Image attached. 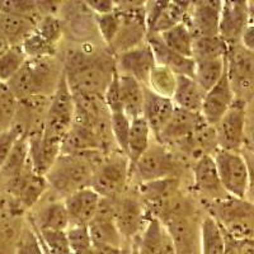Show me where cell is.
<instances>
[{
	"label": "cell",
	"instance_id": "cell-1",
	"mask_svg": "<svg viewBox=\"0 0 254 254\" xmlns=\"http://www.w3.org/2000/svg\"><path fill=\"white\" fill-rule=\"evenodd\" d=\"M64 72L72 93L103 95L115 78L116 60L112 54L95 49H74L66 52Z\"/></svg>",
	"mask_w": 254,
	"mask_h": 254
},
{
	"label": "cell",
	"instance_id": "cell-2",
	"mask_svg": "<svg viewBox=\"0 0 254 254\" xmlns=\"http://www.w3.org/2000/svg\"><path fill=\"white\" fill-rule=\"evenodd\" d=\"M106 156L101 150L61 154L45 177L50 187L66 198L76 190L89 187L95 169L103 163Z\"/></svg>",
	"mask_w": 254,
	"mask_h": 254
},
{
	"label": "cell",
	"instance_id": "cell-3",
	"mask_svg": "<svg viewBox=\"0 0 254 254\" xmlns=\"http://www.w3.org/2000/svg\"><path fill=\"white\" fill-rule=\"evenodd\" d=\"M63 74L64 66L59 64L55 56L28 59L6 85L18 101L35 95L51 97L55 93Z\"/></svg>",
	"mask_w": 254,
	"mask_h": 254
},
{
	"label": "cell",
	"instance_id": "cell-4",
	"mask_svg": "<svg viewBox=\"0 0 254 254\" xmlns=\"http://www.w3.org/2000/svg\"><path fill=\"white\" fill-rule=\"evenodd\" d=\"M207 214L215 217L222 230L235 239H254V202L249 198L228 197L210 201Z\"/></svg>",
	"mask_w": 254,
	"mask_h": 254
},
{
	"label": "cell",
	"instance_id": "cell-5",
	"mask_svg": "<svg viewBox=\"0 0 254 254\" xmlns=\"http://www.w3.org/2000/svg\"><path fill=\"white\" fill-rule=\"evenodd\" d=\"M130 176L128 158L120 151L112 153L95 169L89 187L103 198H117L124 192Z\"/></svg>",
	"mask_w": 254,
	"mask_h": 254
},
{
	"label": "cell",
	"instance_id": "cell-6",
	"mask_svg": "<svg viewBox=\"0 0 254 254\" xmlns=\"http://www.w3.org/2000/svg\"><path fill=\"white\" fill-rule=\"evenodd\" d=\"M179 171L181 164L176 154L172 153L168 146L155 140L137 160L131 174H135L140 183H142L165 178H178L177 174Z\"/></svg>",
	"mask_w": 254,
	"mask_h": 254
},
{
	"label": "cell",
	"instance_id": "cell-7",
	"mask_svg": "<svg viewBox=\"0 0 254 254\" xmlns=\"http://www.w3.org/2000/svg\"><path fill=\"white\" fill-rule=\"evenodd\" d=\"M212 156L226 193L235 198H248L249 171L242 151L239 153L217 149Z\"/></svg>",
	"mask_w": 254,
	"mask_h": 254
},
{
	"label": "cell",
	"instance_id": "cell-8",
	"mask_svg": "<svg viewBox=\"0 0 254 254\" xmlns=\"http://www.w3.org/2000/svg\"><path fill=\"white\" fill-rule=\"evenodd\" d=\"M75 108L74 95L64 72L55 93L51 97V103L45 122V135L55 136L64 140L74 124Z\"/></svg>",
	"mask_w": 254,
	"mask_h": 254
},
{
	"label": "cell",
	"instance_id": "cell-9",
	"mask_svg": "<svg viewBox=\"0 0 254 254\" xmlns=\"http://www.w3.org/2000/svg\"><path fill=\"white\" fill-rule=\"evenodd\" d=\"M226 69L235 99L248 102L254 94V54L239 44L229 46Z\"/></svg>",
	"mask_w": 254,
	"mask_h": 254
},
{
	"label": "cell",
	"instance_id": "cell-10",
	"mask_svg": "<svg viewBox=\"0 0 254 254\" xmlns=\"http://www.w3.org/2000/svg\"><path fill=\"white\" fill-rule=\"evenodd\" d=\"M247 122V103L235 99L230 110L215 125L219 149L240 153L246 146Z\"/></svg>",
	"mask_w": 254,
	"mask_h": 254
},
{
	"label": "cell",
	"instance_id": "cell-11",
	"mask_svg": "<svg viewBox=\"0 0 254 254\" xmlns=\"http://www.w3.org/2000/svg\"><path fill=\"white\" fill-rule=\"evenodd\" d=\"M201 220L197 215H190L163 222L177 254H201Z\"/></svg>",
	"mask_w": 254,
	"mask_h": 254
},
{
	"label": "cell",
	"instance_id": "cell-12",
	"mask_svg": "<svg viewBox=\"0 0 254 254\" xmlns=\"http://www.w3.org/2000/svg\"><path fill=\"white\" fill-rule=\"evenodd\" d=\"M249 1L246 0H228L222 1L220 15L219 36L228 46L239 44L244 29L252 23Z\"/></svg>",
	"mask_w": 254,
	"mask_h": 254
},
{
	"label": "cell",
	"instance_id": "cell-13",
	"mask_svg": "<svg viewBox=\"0 0 254 254\" xmlns=\"http://www.w3.org/2000/svg\"><path fill=\"white\" fill-rule=\"evenodd\" d=\"M222 1H193L190 4L186 23L194 38L219 36Z\"/></svg>",
	"mask_w": 254,
	"mask_h": 254
},
{
	"label": "cell",
	"instance_id": "cell-14",
	"mask_svg": "<svg viewBox=\"0 0 254 254\" xmlns=\"http://www.w3.org/2000/svg\"><path fill=\"white\" fill-rule=\"evenodd\" d=\"M119 198V197H117ZM146 207L139 198L125 196L116 199L115 221L125 240H131L146 226Z\"/></svg>",
	"mask_w": 254,
	"mask_h": 254
},
{
	"label": "cell",
	"instance_id": "cell-15",
	"mask_svg": "<svg viewBox=\"0 0 254 254\" xmlns=\"http://www.w3.org/2000/svg\"><path fill=\"white\" fill-rule=\"evenodd\" d=\"M116 69L121 75H128L146 85L151 70L156 65L153 51L147 42L115 56Z\"/></svg>",
	"mask_w": 254,
	"mask_h": 254
},
{
	"label": "cell",
	"instance_id": "cell-16",
	"mask_svg": "<svg viewBox=\"0 0 254 254\" xmlns=\"http://www.w3.org/2000/svg\"><path fill=\"white\" fill-rule=\"evenodd\" d=\"M192 171H193L194 188L206 198L210 201H220L231 197L222 187L216 163L211 154H205L197 159Z\"/></svg>",
	"mask_w": 254,
	"mask_h": 254
},
{
	"label": "cell",
	"instance_id": "cell-17",
	"mask_svg": "<svg viewBox=\"0 0 254 254\" xmlns=\"http://www.w3.org/2000/svg\"><path fill=\"white\" fill-rule=\"evenodd\" d=\"M235 102L234 90L231 88L228 76V69L221 78V80L211 90H208L203 99L201 115L206 124L215 126L224 117L226 112Z\"/></svg>",
	"mask_w": 254,
	"mask_h": 254
},
{
	"label": "cell",
	"instance_id": "cell-18",
	"mask_svg": "<svg viewBox=\"0 0 254 254\" xmlns=\"http://www.w3.org/2000/svg\"><path fill=\"white\" fill-rule=\"evenodd\" d=\"M205 122L202 115L199 112H190V111L176 107L172 119L155 140L165 146L177 145L190 137L196 132L197 128Z\"/></svg>",
	"mask_w": 254,
	"mask_h": 254
},
{
	"label": "cell",
	"instance_id": "cell-19",
	"mask_svg": "<svg viewBox=\"0 0 254 254\" xmlns=\"http://www.w3.org/2000/svg\"><path fill=\"white\" fill-rule=\"evenodd\" d=\"M102 197L93 188L85 187L64 198L71 225H88L95 217Z\"/></svg>",
	"mask_w": 254,
	"mask_h": 254
},
{
	"label": "cell",
	"instance_id": "cell-20",
	"mask_svg": "<svg viewBox=\"0 0 254 254\" xmlns=\"http://www.w3.org/2000/svg\"><path fill=\"white\" fill-rule=\"evenodd\" d=\"M146 42L153 51L156 65L165 66L176 74V75H185L194 78V67L196 63L192 58H185L178 55L172 50L168 49L160 38V35L156 33H147Z\"/></svg>",
	"mask_w": 254,
	"mask_h": 254
},
{
	"label": "cell",
	"instance_id": "cell-21",
	"mask_svg": "<svg viewBox=\"0 0 254 254\" xmlns=\"http://www.w3.org/2000/svg\"><path fill=\"white\" fill-rule=\"evenodd\" d=\"M144 119L146 120L151 133L156 139L172 119L176 111V104L173 99L156 94L147 87L144 88Z\"/></svg>",
	"mask_w": 254,
	"mask_h": 254
},
{
	"label": "cell",
	"instance_id": "cell-22",
	"mask_svg": "<svg viewBox=\"0 0 254 254\" xmlns=\"http://www.w3.org/2000/svg\"><path fill=\"white\" fill-rule=\"evenodd\" d=\"M120 78V90H121V101L125 115L133 121L136 119L144 117V102L145 93L140 81L128 75H121Z\"/></svg>",
	"mask_w": 254,
	"mask_h": 254
},
{
	"label": "cell",
	"instance_id": "cell-23",
	"mask_svg": "<svg viewBox=\"0 0 254 254\" xmlns=\"http://www.w3.org/2000/svg\"><path fill=\"white\" fill-rule=\"evenodd\" d=\"M93 246L112 247L124 249L125 239L116 225L115 216L95 215L94 219L88 224Z\"/></svg>",
	"mask_w": 254,
	"mask_h": 254
},
{
	"label": "cell",
	"instance_id": "cell-24",
	"mask_svg": "<svg viewBox=\"0 0 254 254\" xmlns=\"http://www.w3.org/2000/svg\"><path fill=\"white\" fill-rule=\"evenodd\" d=\"M205 95L206 92L199 87L193 78L177 75L176 92L172 98L177 108L201 113Z\"/></svg>",
	"mask_w": 254,
	"mask_h": 254
},
{
	"label": "cell",
	"instance_id": "cell-25",
	"mask_svg": "<svg viewBox=\"0 0 254 254\" xmlns=\"http://www.w3.org/2000/svg\"><path fill=\"white\" fill-rule=\"evenodd\" d=\"M31 221L38 230H67L71 226L64 199L46 203Z\"/></svg>",
	"mask_w": 254,
	"mask_h": 254
},
{
	"label": "cell",
	"instance_id": "cell-26",
	"mask_svg": "<svg viewBox=\"0 0 254 254\" xmlns=\"http://www.w3.org/2000/svg\"><path fill=\"white\" fill-rule=\"evenodd\" d=\"M38 20L22 15L0 13V29L10 46H20L36 31Z\"/></svg>",
	"mask_w": 254,
	"mask_h": 254
},
{
	"label": "cell",
	"instance_id": "cell-27",
	"mask_svg": "<svg viewBox=\"0 0 254 254\" xmlns=\"http://www.w3.org/2000/svg\"><path fill=\"white\" fill-rule=\"evenodd\" d=\"M151 130L144 117L131 121L130 136H128V146H127V158L130 162V171L137 163L145 151L151 144Z\"/></svg>",
	"mask_w": 254,
	"mask_h": 254
},
{
	"label": "cell",
	"instance_id": "cell-28",
	"mask_svg": "<svg viewBox=\"0 0 254 254\" xmlns=\"http://www.w3.org/2000/svg\"><path fill=\"white\" fill-rule=\"evenodd\" d=\"M225 235L215 217L206 214L201 220V254H224Z\"/></svg>",
	"mask_w": 254,
	"mask_h": 254
},
{
	"label": "cell",
	"instance_id": "cell-29",
	"mask_svg": "<svg viewBox=\"0 0 254 254\" xmlns=\"http://www.w3.org/2000/svg\"><path fill=\"white\" fill-rule=\"evenodd\" d=\"M194 63H196V67H194L193 79L206 93L221 80L226 71V56L194 61Z\"/></svg>",
	"mask_w": 254,
	"mask_h": 254
},
{
	"label": "cell",
	"instance_id": "cell-30",
	"mask_svg": "<svg viewBox=\"0 0 254 254\" xmlns=\"http://www.w3.org/2000/svg\"><path fill=\"white\" fill-rule=\"evenodd\" d=\"M29 164V141L26 135L20 136L17 144L13 147L12 153L8 156L6 162L0 168V177L5 178L6 182L17 178L23 173Z\"/></svg>",
	"mask_w": 254,
	"mask_h": 254
},
{
	"label": "cell",
	"instance_id": "cell-31",
	"mask_svg": "<svg viewBox=\"0 0 254 254\" xmlns=\"http://www.w3.org/2000/svg\"><path fill=\"white\" fill-rule=\"evenodd\" d=\"M178 188V178H165L140 183L137 186V192L145 202H149V205H155L179 192Z\"/></svg>",
	"mask_w": 254,
	"mask_h": 254
},
{
	"label": "cell",
	"instance_id": "cell-32",
	"mask_svg": "<svg viewBox=\"0 0 254 254\" xmlns=\"http://www.w3.org/2000/svg\"><path fill=\"white\" fill-rule=\"evenodd\" d=\"M160 38L165 44V46L173 52L185 56V58H192L194 37L186 22L177 24V26L160 33Z\"/></svg>",
	"mask_w": 254,
	"mask_h": 254
},
{
	"label": "cell",
	"instance_id": "cell-33",
	"mask_svg": "<svg viewBox=\"0 0 254 254\" xmlns=\"http://www.w3.org/2000/svg\"><path fill=\"white\" fill-rule=\"evenodd\" d=\"M229 46L220 36L194 38L192 59L194 61L208 60V59L225 58L228 55Z\"/></svg>",
	"mask_w": 254,
	"mask_h": 254
},
{
	"label": "cell",
	"instance_id": "cell-34",
	"mask_svg": "<svg viewBox=\"0 0 254 254\" xmlns=\"http://www.w3.org/2000/svg\"><path fill=\"white\" fill-rule=\"evenodd\" d=\"M164 234L165 228L163 222L158 217L149 216L139 242L137 254H158Z\"/></svg>",
	"mask_w": 254,
	"mask_h": 254
},
{
	"label": "cell",
	"instance_id": "cell-35",
	"mask_svg": "<svg viewBox=\"0 0 254 254\" xmlns=\"http://www.w3.org/2000/svg\"><path fill=\"white\" fill-rule=\"evenodd\" d=\"M156 94L165 97V98H173L177 87V75L172 70L165 66L155 65L151 70L147 84L145 85Z\"/></svg>",
	"mask_w": 254,
	"mask_h": 254
},
{
	"label": "cell",
	"instance_id": "cell-36",
	"mask_svg": "<svg viewBox=\"0 0 254 254\" xmlns=\"http://www.w3.org/2000/svg\"><path fill=\"white\" fill-rule=\"evenodd\" d=\"M28 60L20 46H13L0 56V83H8Z\"/></svg>",
	"mask_w": 254,
	"mask_h": 254
},
{
	"label": "cell",
	"instance_id": "cell-37",
	"mask_svg": "<svg viewBox=\"0 0 254 254\" xmlns=\"http://www.w3.org/2000/svg\"><path fill=\"white\" fill-rule=\"evenodd\" d=\"M14 254H45L42 243L31 219L23 224V228L15 242Z\"/></svg>",
	"mask_w": 254,
	"mask_h": 254
},
{
	"label": "cell",
	"instance_id": "cell-38",
	"mask_svg": "<svg viewBox=\"0 0 254 254\" xmlns=\"http://www.w3.org/2000/svg\"><path fill=\"white\" fill-rule=\"evenodd\" d=\"M17 108L18 99L5 83H0V132L13 126Z\"/></svg>",
	"mask_w": 254,
	"mask_h": 254
},
{
	"label": "cell",
	"instance_id": "cell-39",
	"mask_svg": "<svg viewBox=\"0 0 254 254\" xmlns=\"http://www.w3.org/2000/svg\"><path fill=\"white\" fill-rule=\"evenodd\" d=\"M33 224V222H32ZM37 230L41 242L51 254H71L66 230Z\"/></svg>",
	"mask_w": 254,
	"mask_h": 254
},
{
	"label": "cell",
	"instance_id": "cell-40",
	"mask_svg": "<svg viewBox=\"0 0 254 254\" xmlns=\"http://www.w3.org/2000/svg\"><path fill=\"white\" fill-rule=\"evenodd\" d=\"M131 120L125 115V112L112 113L111 115V131L113 140L120 153L127 156V146H128V136H130Z\"/></svg>",
	"mask_w": 254,
	"mask_h": 254
},
{
	"label": "cell",
	"instance_id": "cell-41",
	"mask_svg": "<svg viewBox=\"0 0 254 254\" xmlns=\"http://www.w3.org/2000/svg\"><path fill=\"white\" fill-rule=\"evenodd\" d=\"M20 47L26 54L27 59H44L55 55V46L49 44L36 31L23 41V44L20 45Z\"/></svg>",
	"mask_w": 254,
	"mask_h": 254
},
{
	"label": "cell",
	"instance_id": "cell-42",
	"mask_svg": "<svg viewBox=\"0 0 254 254\" xmlns=\"http://www.w3.org/2000/svg\"><path fill=\"white\" fill-rule=\"evenodd\" d=\"M95 26L98 29L99 35L102 36L103 41L108 47L113 42L122 24V15L119 10L104 15H94Z\"/></svg>",
	"mask_w": 254,
	"mask_h": 254
},
{
	"label": "cell",
	"instance_id": "cell-43",
	"mask_svg": "<svg viewBox=\"0 0 254 254\" xmlns=\"http://www.w3.org/2000/svg\"><path fill=\"white\" fill-rule=\"evenodd\" d=\"M36 32L52 46H56V44L64 36V23L56 15H42L37 22Z\"/></svg>",
	"mask_w": 254,
	"mask_h": 254
},
{
	"label": "cell",
	"instance_id": "cell-44",
	"mask_svg": "<svg viewBox=\"0 0 254 254\" xmlns=\"http://www.w3.org/2000/svg\"><path fill=\"white\" fill-rule=\"evenodd\" d=\"M71 254H87L93 248L88 225H71L66 230Z\"/></svg>",
	"mask_w": 254,
	"mask_h": 254
},
{
	"label": "cell",
	"instance_id": "cell-45",
	"mask_svg": "<svg viewBox=\"0 0 254 254\" xmlns=\"http://www.w3.org/2000/svg\"><path fill=\"white\" fill-rule=\"evenodd\" d=\"M0 13L22 15V17L33 18V19H36V15L42 17L37 1H23V0H4V1H0Z\"/></svg>",
	"mask_w": 254,
	"mask_h": 254
},
{
	"label": "cell",
	"instance_id": "cell-46",
	"mask_svg": "<svg viewBox=\"0 0 254 254\" xmlns=\"http://www.w3.org/2000/svg\"><path fill=\"white\" fill-rule=\"evenodd\" d=\"M20 136H23V133L14 125L8 130L0 132V168L6 162Z\"/></svg>",
	"mask_w": 254,
	"mask_h": 254
},
{
	"label": "cell",
	"instance_id": "cell-47",
	"mask_svg": "<svg viewBox=\"0 0 254 254\" xmlns=\"http://www.w3.org/2000/svg\"><path fill=\"white\" fill-rule=\"evenodd\" d=\"M104 101H106V106H107L111 115L112 113L124 112L121 101V90H120L119 72H116L115 78L111 81L110 87L107 88V90L104 93Z\"/></svg>",
	"mask_w": 254,
	"mask_h": 254
},
{
	"label": "cell",
	"instance_id": "cell-48",
	"mask_svg": "<svg viewBox=\"0 0 254 254\" xmlns=\"http://www.w3.org/2000/svg\"><path fill=\"white\" fill-rule=\"evenodd\" d=\"M85 4L94 15L111 14L117 10V1H112V0H90V1H85Z\"/></svg>",
	"mask_w": 254,
	"mask_h": 254
},
{
	"label": "cell",
	"instance_id": "cell-49",
	"mask_svg": "<svg viewBox=\"0 0 254 254\" xmlns=\"http://www.w3.org/2000/svg\"><path fill=\"white\" fill-rule=\"evenodd\" d=\"M243 156L246 159L247 165H248L249 171V194L254 196V153L248 150V149H243L242 150ZM248 194V196H249Z\"/></svg>",
	"mask_w": 254,
	"mask_h": 254
},
{
	"label": "cell",
	"instance_id": "cell-50",
	"mask_svg": "<svg viewBox=\"0 0 254 254\" xmlns=\"http://www.w3.org/2000/svg\"><path fill=\"white\" fill-rule=\"evenodd\" d=\"M240 45L248 51L254 54V24H248L244 32H243L242 37H240Z\"/></svg>",
	"mask_w": 254,
	"mask_h": 254
},
{
	"label": "cell",
	"instance_id": "cell-51",
	"mask_svg": "<svg viewBox=\"0 0 254 254\" xmlns=\"http://www.w3.org/2000/svg\"><path fill=\"white\" fill-rule=\"evenodd\" d=\"M224 235H225V252H224V254H242L240 240L229 235L226 231H224Z\"/></svg>",
	"mask_w": 254,
	"mask_h": 254
},
{
	"label": "cell",
	"instance_id": "cell-52",
	"mask_svg": "<svg viewBox=\"0 0 254 254\" xmlns=\"http://www.w3.org/2000/svg\"><path fill=\"white\" fill-rule=\"evenodd\" d=\"M158 254H177L176 248H174V244L172 242V238L168 234L167 229H165V234L163 238V242L160 244V248H159Z\"/></svg>",
	"mask_w": 254,
	"mask_h": 254
},
{
	"label": "cell",
	"instance_id": "cell-53",
	"mask_svg": "<svg viewBox=\"0 0 254 254\" xmlns=\"http://www.w3.org/2000/svg\"><path fill=\"white\" fill-rule=\"evenodd\" d=\"M246 149L254 153V120L247 122V133H246Z\"/></svg>",
	"mask_w": 254,
	"mask_h": 254
},
{
	"label": "cell",
	"instance_id": "cell-54",
	"mask_svg": "<svg viewBox=\"0 0 254 254\" xmlns=\"http://www.w3.org/2000/svg\"><path fill=\"white\" fill-rule=\"evenodd\" d=\"M10 45H9L8 40L5 38V36L3 35V32L0 29V56H3L9 49H10Z\"/></svg>",
	"mask_w": 254,
	"mask_h": 254
},
{
	"label": "cell",
	"instance_id": "cell-55",
	"mask_svg": "<svg viewBox=\"0 0 254 254\" xmlns=\"http://www.w3.org/2000/svg\"><path fill=\"white\" fill-rule=\"evenodd\" d=\"M41 243H42V242H41ZM42 247H44V252H45V254H51V253H50L49 251H47V249H46V247H45L44 244H42Z\"/></svg>",
	"mask_w": 254,
	"mask_h": 254
},
{
	"label": "cell",
	"instance_id": "cell-56",
	"mask_svg": "<svg viewBox=\"0 0 254 254\" xmlns=\"http://www.w3.org/2000/svg\"><path fill=\"white\" fill-rule=\"evenodd\" d=\"M248 198L251 199L252 202H254V196H252V194H249V196H248Z\"/></svg>",
	"mask_w": 254,
	"mask_h": 254
},
{
	"label": "cell",
	"instance_id": "cell-57",
	"mask_svg": "<svg viewBox=\"0 0 254 254\" xmlns=\"http://www.w3.org/2000/svg\"><path fill=\"white\" fill-rule=\"evenodd\" d=\"M126 254V253H125ZM127 254H137V252H132V253H127Z\"/></svg>",
	"mask_w": 254,
	"mask_h": 254
},
{
	"label": "cell",
	"instance_id": "cell-58",
	"mask_svg": "<svg viewBox=\"0 0 254 254\" xmlns=\"http://www.w3.org/2000/svg\"><path fill=\"white\" fill-rule=\"evenodd\" d=\"M252 18H253V20H252V23H253V24H254V14H253V15H252Z\"/></svg>",
	"mask_w": 254,
	"mask_h": 254
}]
</instances>
